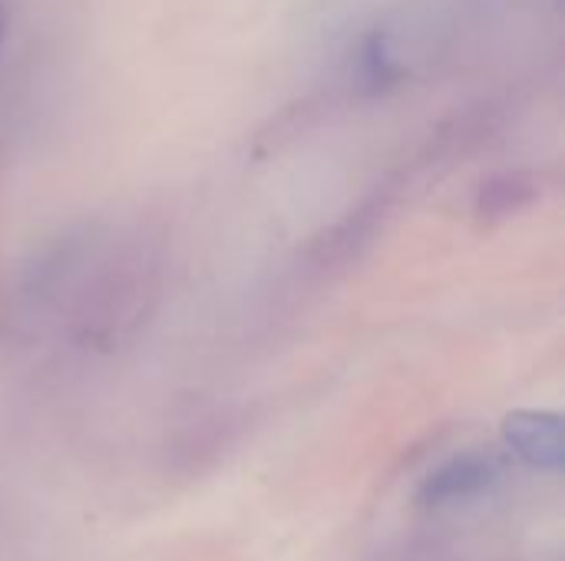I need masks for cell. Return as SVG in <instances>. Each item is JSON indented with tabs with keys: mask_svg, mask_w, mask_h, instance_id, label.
<instances>
[{
	"mask_svg": "<svg viewBox=\"0 0 565 561\" xmlns=\"http://www.w3.org/2000/svg\"><path fill=\"white\" fill-rule=\"evenodd\" d=\"M460 36V0H401L364 33L358 76L387 93L427 76Z\"/></svg>",
	"mask_w": 565,
	"mask_h": 561,
	"instance_id": "1",
	"label": "cell"
},
{
	"mask_svg": "<svg viewBox=\"0 0 565 561\" xmlns=\"http://www.w3.org/2000/svg\"><path fill=\"white\" fill-rule=\"evenodd\" d=\"M96 274L79 294V327L86 337H116L119 331L139 324L159 294V258L149 245L132 241L119 251L96 258Z\"/></svg>",
	"mask_w": 565,
	"mask_h": 561,
	"instance_id": "2",
	"label": "cell"
},
{
	"mask_svg": "<svg viewBox=\"0 0 565 561\" xmlns=\"http://www.w3.org/2000/svg\"><path fill=\"white\" fill-rule=\"evenodd\" d=\"M503 463L493 453H460L447 463H440L420 486V503L430 509L460 506L470 499H480L500 483Z\"/></svg>",
	"mask_w": 565,
	"mask_h": 561,
	"instance_id": "3",
	"label": "cell"
},
{
	"mask_svg": "<svg viewBox=\"0 0 565 561\" xmlns=\"http://www.w3.org/2000/svg\"><path fill=\"white\" fill-rule=\"evenodd\" d=\"M507 446L540 473H563V417L550 410H516L503 420Z\"/></svg>",
	"mask_w": 565,
	"mask_h": 561,
	"instance_id": "4",
	"label": "cell"
},
{
	"mask_svg": "<svg viewBox=\"0 0 565 561\" xmlns=\"http://www.w3.org/2000/svg\"><path fill=\"white\" fill-rule=\"evenodd\" d=\"M536 198H540V179L533 172H503L480 185L477 215L483 222H500V218H510V215L530 208Z\"/></svg>",
	"mask_w": 565,
	"mask_h": 561,
	"instance_id": "5",
	"label": "cell"
},
{
	"mask_svg": "<svg viewBox=\"0 0 565 561\" xmlns=\"http://www.w3.org/2000/svg\"><path fill=\"white\" fill-rule=\"evenodd\" d=\"M0 33H3V13H0Z\"/></svg>",
	"mask_w": 565,
	"mask_h": 561,
	"instance_id": "6",
	"label": "cell"
}]
</instances>
